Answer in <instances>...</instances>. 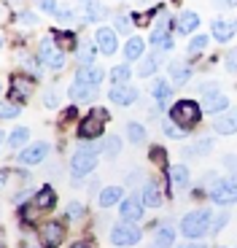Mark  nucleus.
I'll use <instances>...</instances> for the list:
<instances>
[{"instance_id": "nucleus-1", "label": "nucleus", "mask_w": 237, "mask_h": 248, "mask_svg": "<svg viewBox=\"0 0 237 248\" xmlns=\"http://www.w3.org/2000/svg\"><path fill=\"white\" fill-rule=\"evenodd\" d=\"M181 230H183V235H186V237H202V235H207V232L213 230V213L205 211V208H202V211L189 213V216L183 218Z\"/></svg>"}, {"instance_id": "nucleus-2", "label": "nucleus", "mask_w": 237, "mask_h": 248, "mask_svg": "<svg viewBox=\"0 0 237 248\" xmlns=\"http://www.w3.org/2000/svg\"><path fill=\"white\" fill-rule=\"evenodd\" d=\"M105 122H108L105 108H92V113H89V116L81 122V127H78V138H84V140L100 138V132L105 130Z\"/></svg>"}, {"instance_id": "nucleus-3", "label": "nucleus", "mask_w": 237, "mask_h": 248, "mask_svg": "<svg viewBox=\"0 0 237 248\" xmlns=\"http://www.w3.org/2000/svg\"><path fill=\"white\" fill-rule=\"evenodd\" d=\"M200 113H202V108L197 106V103H192V100H181V103H175L173 106L170 116H173L175 124H181V127H194V124L200 122Z\"/></svg>"}, {"instance_id": "nucleus-4", "label": "nucleus", "mask_w": 237, "mask_h": 248, "mask_svg": "<svg viewBox=\"0 0 237 248\" xmlns=\"http://www.w3.org/2000/svg\"><path fill=\"white\" fill-rule=\"evenodd\" d=\"M94 165H97V154H94V149H78L73 156H70V170H73L75 178H81V175H89L94 170Z\"/></svg>"}, {"instance_id": "nucleus-5", "label": "nucleus", "mask_w": 237, "mask_h": 248, "mask_svg": "<svg viewBox=\"0 0 237 248\" xmlns=\"http://www.w3.org/2000/svg\"><path fill=\"white\" fill-rule=\"evenodd\" d=\"M137 240H140V230L135 227V221H121L111 230L113 246H135Z\"/></svg>"}, {"instance_id": "nucleus-6", "label": "nucleus", "mask_w": 237, "mask_h": 248, "mask_svg": "<svg viewBox=\"0 0 237 248\" xmlns=\"http://www.w3.org/2000/svg\"><path fill=\"white\" fill-rule=\"evenodd\" d=\"M210 197H213V202H219V205L237 202V178H224L219 184H213Z\"/></svg>"}, {"instance_id": "nucleus-7", "label": "nucleus", "mask_w": 237, "mask_h": 248, "mask_svg": "<svg viewBox=\"0 0 237 248\" xmlns=\"http://www.w3.org/2000/svg\"><path fill=\"white\" fill-rule=\"evenodd\" d=\"M38 54H41V60H44L46 68H51V70H62V68H65V51L57 49L51 41H44Z\"/></svg>"}, {"instance_id": "nucleus-8", "label": "nucleus", "mask_w": 237, "mask_h": 248, "mask_svg": "<svg viewBox=\"0 0 237 248\" xmlns=\"http://www.w3.org/2000/svg\"><path fill=\"white\" fill-rule=\"evenodd\" d=\"M46 154H49V143H32L27 149H22V154L16 156L22 165H38V162H44Z\"/></svg>"}, {"instance_id": "nucleus-9", "label": "nucleus", "mask_w": 237, "mask_h": 248, "mask_svg": "<svg viewBox=\"0 0 237 248\" xmlns=\"http://www.w3.org/2000/svg\"><path fill=\"white\" fill-rule=\"evenodd\" d=\"M108 97H111V103H116V106H130V103L137 100V89L130 87V84H116Z\"/></svg>"}, {"instance_id": "nucleus-10", "label": "nucleus", "mask_w": 237, "mask_h": 248, "mask_svg": "<svg viewBox=\"0 0 237 248\" xmlns=\"http://www.w3.org/2000/svg\"><path fill=\"white\" fill-rule=\"evenodd\" d=\"M226 106H229V100L224 97L221 92H205V100H202V111L205 113H224Z\"/></svg>"}, {"instance_id": "nucleus-11", "label": "nucleus", "mask_w": 237, "mask_h": 248, "mask_svg": "<svg viewBox=\"0 0 237 248\" xmlns=\"http://www.w3.org/2000/svg\"><path fill=\"white\" fill-rule=\"evenodd\" d=\"M143 200H137V197H130L121 202V218L124 221H137V218H143Z\"/></svg>"}, {"instance_id": "nucleus-12", "label": "nucleus", "mask_w": 237, "mask_h": 248, "mask_svg": "<svg viewBox=\"0 0 237 248\" xmlns=\"http://www.w3.org/2000/svg\"><path fill=\"white\" fill-rule=\"evenodd\" d=\"M65 240V224L59 221H49L44 227V243L46 246H59Z\"/></svg>"}, {"instance_id": "nucleus-13", "label": "nucleus", "mask_w": 237, "mask_h": 248, "mask_svg": "<svg viewBox=\"0 0 237 248\" xmlns=\"http://www.w3.org/2000/svg\"><path fill=\"white\" fill-rule=\"evenodd\" d=\"M11 87H14V100H27L32 94V78L16 73L11 78Z\"/></svg>"}, {"instance_id": "nucleus-14", "label": "nucleus", "mask_w": 237, "mask_h": 248, "mask_svg": "<svg viewBox=\"0 0 237 248\" xmlns=\"http://www.w3.org/2000/svg\"><path fill=\"white\" fill-rule=\"evenodd\" d=\"M103 78H105V73L100 68H94V65H84L75 76V81H84V84H92V87H100Z\"/></svg>"}, {"instance_id": "nucleus-15", "label": "nucleus", "mask_w": 237, "mask_h": 248, "mask_svg": "<svg viewBox=\"0 0 237 248\" xmlns=\"http://www.w3.org/2000/svg\"><path fill=\"white\" fill-rule=\"evenodd\" d=\"M216 132L221 135H232L237 132V111H224L219 119H216Z\"/></svg>"}, {"instance_id": "nucleus-16", "label": "nucleus", "mask_w": 237, "mask_h": 248, "mask_svg": "<svg viewBox=\"0 0 237 248\" xmlns=\"http://www.w3.org/2000/svg\"><path fill=\"white\" fill-rule=\"evenodd\" d=\"M151 44L159 46V49H170V46H173V35H170V30H167V22H159V25H156V30L151 32Z\"/></svg>"}, {"instance_id": "nucleus-17", "label": "nucleus", "mask_w": 237, "mask_h": 248, "mask_svg": "<svg viewBox=\"0 0 237 248\" xmlns=\"http://www.w3.org/2000/svg\"><path fill=\"white\" fill-rule=\"evenodd\" d=\"M170 186H173L175 192H181V189L189 186V170L183 165H173L170 168Z\"/></svg>"}, {"instance_id": "nucleus-18", "label": "nucleus", "mask_w": 237, "mask_h": 248, "mask_svg": "<svg viewBox=\"0 0 237 248\" xmlns=\"http://www.w3.org/2000/svg\"><path fill=\"white\" fill-rule=\"evenodd\" d=\"M121 186H105L100 192V197H97V205L100 208H111V205H116V202H121Z\"/></svg>"}, {"instance_id": "nucleus-19", "label": "nucleus", "mask_w": 237, "mask_h": 248, "mask_svg": "<svg viewBox=\"0 0 237 248\" xmlns=\"http://www.w3.org/2000/svg\"><path fill=\"white\" fill-rule=\"evenodd\" d=\"M97 46H100L103 54H113L116 51V32L108 30V27L97 30Z\"/></svg>"}, {"instance_id": "nucleus-20", "label": "nucleus", "mask_w": 237, "mask_h": 248, "mask_svg": "<svg viewBox=\"0 0 237 248\" xmlns=\"http://www.w3.org/2000/svg\"><path fill=\"white\" fill-rule=\"evenodd\" d=\"M54 202H57V197H54V189H51V186H44V189L35 192L38 211H49V208H54Z\"/></svg>"}, {"instance_id": "nucleus-21", "label": "nucleus", "mask_w": 237, "mask_h": 248, "mask_svg": "<svg viewBox=\"0 0 237 248\" xmlns=\"http://www.w3.org/2000/svg\"><path fill=\"white\" fill-rule=\"evenodd\" d=\"M143 202L148 205V208H159V205H162V192H159V186H156L154 181L143 186Z\"/></svg>"}, {"instance_id": "nucleus-22", "label": "nucleus", "mask_w": 237, "mask_h": 248, "mask_svg": "<svg viewBox=\"0 0 237 248\" xmlns=\"http://www.w3.org/2000/svg\"><path fill=\"white\" fill-rule=\"evenodd\" d=\"M70 97L84 103V100H92L94 97V87L92 84H84V81H75L73 87H70Z\"/></svg>"}, {"instance_id": "nucleus-23", "label": "nucleus", "mask_w": 237, "mask_h": 248, "mask_svg": "<svg viewBox=\"0 0 237 248\" xmlns=\"http://www.w3.org/2000/svg\"><path fill=\"white\" fill-rule=\"evenodd\" d=\"M232 35H235V25L232 22H224V19L213 22V38L216 41H229Z\"/></svg>"}, {"instance_id": "nucleus-24", "label": "nucleus", "mask_w": 237, "mask_h": 248, "mask_svg": "<svg viewBox=\"0 0 237 248\" xmlns=\"http://www.w3.org/2000/svg\"><path fill=\"white\" fill-rule=\"evenodd\" d=\"M84 19H87L89 25H97V22H103V19H105V6H103V3H87Z\"/></svg>"}, {"instance_id": "nucleus-25", "label": "nucleus", "mask_w": 237, "mask_h": 248, "mask_svg": "<svg viewBox=\"0 0 237 248\" xmlns=\"http://www.w3.org/2000/svg\"><path fill=\"white\" fill-rule=\"evenodd\" d=\"M197 25H200V16L197 14H192V11H186V14H181V19H178V32H194L197 30Z\"/></svg>"}, {"instance_id": "nucleus-26", "label": "nucleus", "mask_w": 237, "mask_h": 248, "mask_svg": "<svg viewBox=\"0 0 237 248\" xmlns=\"http://www.w3.org/2000/svg\"><path fill=\"white\" fill-rule=\"evenodd\" d=\"M189 76H192V68H186L183 62H178V65H170V81H173V84H186Z\"/></svg>"}, {"instance_id": "nucleus-27", "label": "nucleus", "mask_w": 237, "mask_h": 248, "mask_svg": "<svg viewBox=\"0 0 237 248\" xmlns=\"http://www.w3.org/2000/svg\"><path fill=\"white\" fill-rule=\"evenodd\" d=\"M143 49H146L143 38H130L127 46H124V57H127V60H137V57L143 54Z\"/></svg>"}, {"instance_id": "nucleus-28", "label": "nucleus", "mask_w": 237, "mask_h": 248, "mask_svg": "<svg viewBox=\"0 0 237 248\" xmlns=\"http://www.w3.org/2000/svg\"><path fill=\"white\" fill-rule=\"evenodd\" d=\"M207 151H213V140L210 138H202V140H197V143H192V146H189L186 149V154L189 156H202V154H207Z\"/></svg>"}, {"instance_id": "nucleus-29", "label": "nucleus", "mask_w": 237, "mask_h": 248, "mask_svg": "<svg viewBox=\"0 0 237 248\" xmlns=\"http://www.w3.org/2000/svg\"><path fill=\"white\" fill-rule=\"evenodd\" d=\"M27 140H30V130H27V127H16V130L11 132V138H8V143H11L14 149H22Z\"/></svg>"}, {"instance_id": "nucleus-30", "label": "nucleus", "mask_w": 237, "mask_h": 248, "mask_svg": "<svg viewBox=\"0 0 237 248\" xmlns=\"http://www.w3.org/2000/svg\"><path fill=\"white\" fill-rule=\"evenodd\" d=\"M151 94H154L162 106H167V100H170V87H167V81H154V89H151Z\"/></svg>"}, {"instance_id": "nucleus-31", "label": "nucleus", "mask_w": 237, "mask_h": 248, "mask_svg": "<svg viewBox=\"0 0 237 248\" xmlns=\"http://www.w3.org/2000/svg\"><path fill=\"white\" fill-rule=\"evenodd\" d=\"M173 240H175V230L173 227H162L154 237V246H173Z\"/></svg>"}, {"instance_id": "nucleus-32", "label": "nucleus", "mask_w": 237, "mask_h": 248, "mask_svg": "<svg viewBox=\"0 0 237 248\" xmlns=\"http://www.w3.org/2000/svg\"><path fill=\"white\" fill-rule=\"evenodd\" d=\"M130 65H116V68L111 70V81L113 84H127V81H130Z\"/></svg>"}, {"instance_id": "nucleus-33", "label": "nucleus", "mask_w": 237, "mask_h": 248, "mask_svg": "<svg viewBox=\"0 0 237 248\" xmlns=\"http://www.w3.org/2000/svg\"><path fill=\"white\" fill-rule=\"evenodd\" d=\"M118 151H121V140H118V138H108L105 143H103V154L105 156H118Z\"/></svg>"}, {"instance_id": "nucleus-34", "label": "nucleus", "mask_w": 237, "mask_h": 248, "mask_svg": "<svg viewBox=\"0 0 237 248\" xmlns=\"http://www.w3.org/2000/svg\"><path fill=\"white\" fill-rule=\"evenodd\" d=\"M207 49V35H194L189 44V54H202Z\"/></svg>"}, {"instance_id": "nucleus-35", "label": "nucleus", "mask_w": 237, "mask_h": 248, "mask_svg": "<svg viewBox=\"0 0 237 248\" xmlns=\"http://www.w3.org/2000/svg\"><path fill=\"white\" fill-rule=\"evenodd\" d=\"M127 132H130V140H132V143H143V140H146V132H143V127H140L137 122H130Z\"/></svg>"}, {"instance_id": "nucleus-36", "label": "nucleus", "mask_w": 237, "mask_h": 248, "mask_svg": "<svg viewBox=\"0 0 237 248\" xmlns=\"http://www.w3.org/2000/svg\"><path fill=\"white\" fill-rule=\"evenodd\" d=\"M162 130H164V135H167V138H183V135H186V132H183L186 127H181V124H173V122H164Z\"/></svg>"}, {"instance_id": "nucleus-37", "label": "nucleus", "mask_w": 237, "mask_h": 248, "mask_svg": "<svg viewBox=\"0 0 237 248\" xmlns=\"http://www.w3.org/2000/svg\"><path fill=\"white\" fill-rule=\"evenodd\" d=\"M84 205H78V202H70L68 208H65V216L68 218H73V221H78V218H84Z\"/></svg>"}, {"instance_id": "nucleus-38", "label": "nucleus", "mask_w": 237, "mask_h": 248, "mask_svg": "<svg viewBox=\"0 0 237 248\" xmlns=\"http://www.w3.org/2000/svg\"><path fill=\"white\" fill-rule=\"evenodd\" d=\"M19 106L16 103H0V119H16Z\"/></svg>"}, {"instance_id": "nucleus-39", "label": "nucleus", "mask_w": 237, "mask_h": 248, "mask_svg": "<svg viewBox=\"0 0 237 248\" xmlns=\"http://www.w3.org/2000/svg\"><path fill=\"white\" fill-rule=\"evenodd\" d=\"M92 60H94V49L92 46H81V49H78V62H81V65H92Z\"/></svg>"}, {"instance_id": "nucleus-40", "label": "nucleus", "mask_w": 237, "mask_h": 248, "mask_svg": "<svg viewBox=\"0 0 237 248\" xmlns=\"http://www.w3.org/2000/svg\"><path fill=\"white\" fill-rule=\"evenodd\" d=\"M57 44L62 46V49H75V38L70 32H57Z\"/></svg>"}, {"instance_id": "nucleus-41", "label": "nucleus", "mask_w": 237, "mask_h": 248, "mask_svg": "<svg viewBox=\"0 0 237 248\" xmlns=\"http://www.w3.org/2000/svg\"><path fill=\"white\" fill-rule=\"evenodd\" d=\"M19 25H22V27H35L38 25V16H35V14H30V11H25L22 16H19Z\"/></svg>"}, {"instance_id": "nucleus-42", "label": "nucleus", "mask_w": 237, "mask_h": 248, "mask_svg": "<svg viewBox=\"0 0 237 248\" xmlns=\"http://www.w3.org/2000/svg\"><path fill=\"white\" fill-rule=\"evenodd\" d=\"M156 70V57H151V60H146L143 65H140V70H137V73L140 76H151Z\"/></svg>"}, {"instance_id": "nucleus-43", "label": "nucleus", "mask_w": 237, "mask_h": 248, "mask_svg": "<svg viewBox=\"0 0 237 248\" xmlns=\"http://www.w3.org/2000/svg\"><path fill=\"white\" fill-rule=\"evenodd\" d=\"M38 8L44 14H57V0H38Z\"/></svg>"}, {"instance_id": "nucleus-44", "label": "nucleus", "mask_w": 237, "mask_h": 248, "mask_svg": "<svg viewBox=\"0 0 237 248\" xmlns=\"http://www.w3.org/2000/svg\"><path fill=\"white\" fill-rule=\"evenodd\" d=\"M226 70H229V73H237V49L226 54Z\"/></svg>"}, {"instance_id": "nucleus-45", "label": "nucleus", "mask_w": 237, "mask_h": 248, "mask_svg": "<svg viewBox=\"0 0 237 248\" xmlns=\"http://www.w3.org/2000/svg\"><path fill=\"white\" fill-rule=\"evenodd\" d=\"M116 30L118 32H130V16H124V14H121V16L116 19Z\"/></svg>"}, {"instance_id": "nucleus-46", "label": "nucleus", "mask_w": 237, "mask_h": 248, "mask_svg": "<svg viewBox=\"0 0 237 248\" xmlns=\"http://www.w3.org/2000/svg\"><path fill=\"white\" fill-rule=\"evenodd\" d=\"M35 208H25V211H22V221L25 224H35Z\"/></svg>"}, {"instance_id": "nucleus-47", "label": "nucleus", "mask_w": 237, "mask_h": 248, "mask_svg": "<svg viewBox=\"0 0 237 248\" xmlns=\"http://www.w3.org/2000/svg\"><path fill=\"white\" fill-rule=\"evenodd\" d=\"M226 221H229V216H226V213H221V216H216V218H213V232H219L221 227H226Z\"/></svg>"}, {"instance_id": "nucleus-48", "label": "nucleus", "mask_w": 237, "mask_h": 248, "mask_svg": "<svg viewBox=\"0 0 237 248\" xmlns=\"http://www.w3.org/2000/svg\"><path fill=\"white\" fill-rule=\"evenodd\" d=\"M57 16H59V22H62V25H73V11H57Z\"/></svg>"}, {"instance_id": "nucleus-49", "label": "nucleus", "mask_w": 237, "mask_h": 248, "mask_svg": "<svg viewBox=\"0 0 237 248\" xmlns=\"http://www.w3.org/2000/svg\"><path fill=\"white\" fill-rule=\"evenodd\" d=\"M57 103H59V94H57V92H49V94H46V106H49V108H54Z\"/></svg>"}, {"instance_id": "nucleus-50", "label": "nucleus", "mask_w": 237, "mask_h": 248, "mask_svg": "<svg viewBox=\"0 0 237 248\" xmlns=\"http://www.w3.org/2000/svg\"><path fill=\"white\" fill-rule=\"evenodd\" d=\"M30 194H32V189H25V192H19V194H16V202H19V205H25L27 200H30Z\"/></svg>"}, {"instance_id": "nucleus-51", "label": "nucleus", "mask_w": 237, "mask_h": 248, "mask_svg": "<svg viewBox=\"0 0 237 248\" xmlns=\"http://www.w3.org/2000/svg\"><path fill=\"white\" fill-rule=\"evenodd\" d=\"M154 162H159V165H164V151H162V149H154Z\"/></svg>"}, {"instance_id": "nucleus-52", "label": "nucleus", "mask_w": 237, "mask_h": 248, "mask_svg": "<svg viewBox=\"0 0 237 248\" xmlns=\"http://www.w3.org/2000/svg\"><path fill=\"white\" fill-rule=\"evenodd\" d=\"M232 3H235V0H219V6H221V8H229Z\"/></svg>"}, {"instance_id": "nucleus-53", "label": "nucleus", "mask_w": 237, "mask_h": 248, "mask_svg": "<svg viewBox=\"0 0 237 248\" xmlns=\"http://www.w3.org/2000/svg\"><path fill=\"white\" fill-rule=\"evenodd\" d=\"M6 186V173H0V189Z\"/></svg>"}, {"instance_id": "nucleus-54", "label": "nucleus", "mask_w": 237, "mask_h": 248, "mask_svg": "<svg viewBox=\"0 0 237 248\" xmlns=\"http://www.w3.org/2000/svg\"><path fill=\"white\" fill-rule=\"evenodd\" d=\"M3 16H6V8H3V6H0V19H3Z\"/></svg>"}, {"instance_id": "nucleus-55", "label": "nucleus", "mask_w": 237, "mask_h": 248, "mask_svg": "<svg viewBox=\"0 0 237 248\" xmlns=\"http://www.w3.org/2000/svg\"><path fill=\"white\" fill-rule=\"evenodd\" d=\"M0 94H3V78H0Z\"/></svg>"}, {"instance_id": "nucleus-56", "label": "nucleus", "mask_w": 237, "mask_h": 248, "mask_svg": "<svg viewBox=\"0 0 237 248\" xmlns=\"http://www.w3.org/2000/svg\"><path fill=\"white\" fill-rule=\"evenodd\" d=\"M0 146H3V132H0Z\"/></svg>"}, {"instance_id": "nucleus-57", "label": "nucleus", "mask_w": 237, "mask_h": 248, "mask_svg": "<svg viewBox=\"0 0 237 248\" xmlns=\"http://www.w3.org/2000/svg\"><path fill=\"white\" fill-rule=\"evenodd\" d=\"M0 46H3V38H0Z\"/></svg>"}]
</instances>
